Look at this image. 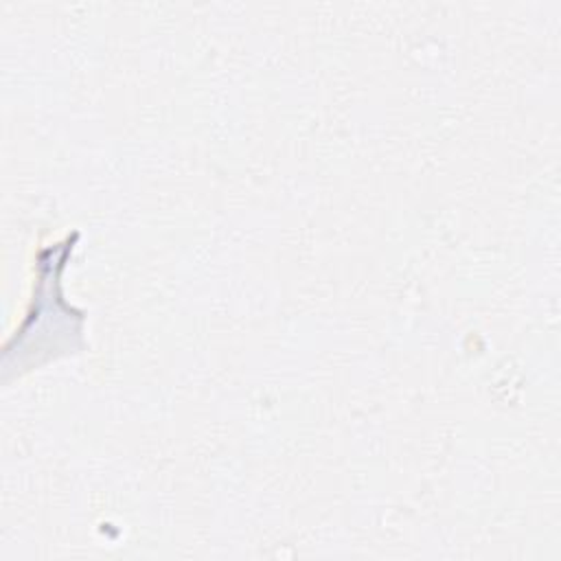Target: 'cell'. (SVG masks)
<instances>
[{"mask_svg":"<svg viewBox=\"0 0 561 561\" xmlns=\"http://www.w3.org/2000/svg\"><path fill=\"white\" fill-rule=\"evenodd\" d=\"M79 232L37 250L35 254V287L24 322L4 344L2 381L11 375H22L48 359L68 355L83 344L85 311L75 309L61 296V272L75 250Z\"/></svg>","mask_w":561,"mask_h":561,"instance_id":"obj_1","label":"cell"}]
</instances>
